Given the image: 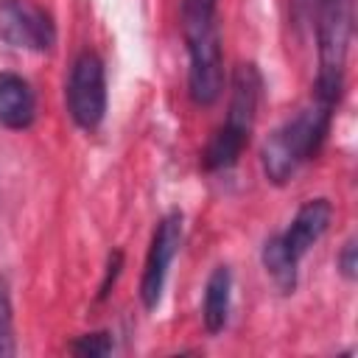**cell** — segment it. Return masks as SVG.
I'll list each match as a JSON object with an SVG mask.
<instances>
[{
    "instance_id": "1",
    "label": "cell",
    "mask_w": 358,
    "mask_h": 358,
    "mask_svg": "<svg viewBox=\"0 0 358 358\" xmlns=\"http://www.w3.org/2000/svg\"><path fill=\"white\" fill-rule=\"evenodd\" d=\"M333 103H324L313 98L308 106H302L294 117H288L280 129L271 131L260 151V165L268 182L285 185L302 162L313 159L330 131L333 120Z\"/></svg>"
},
{
    "instance_id": "2",
    "label": "cell",
    "mask_w": 358,
    "mask_h": 358,
    "mask_svg": "<svg viewBox=\"0 0 358 358\" xmlns=\"http://www.w3.org/2000/svg\"><path fill=\"white\" fill-rule=\"evenodd\" d=\"M263 95V76L252 62H243L232 73V92H229V109L227 120L218 126L213 140L207 143L204 151V168L207 171H227L232 168L243 148L249 145L255 117H257V103Z\"/></svg>"
},
{
    "instance_id": "3",
    "label": "cell",
    "mask_w": 358,
    "mask_h": 358,
    "mask_svg": "<svg viewBox=\"0 0 358 358\" xmlns=\"http://www.w3.org/2000/svg\"><path fill=\"white\" fill-rule=\"evenodd\" d=\"M352 36V0H316V39H319V76L313 98L338 103L344 90V64Z\"/></svg>"
},
{
    "instance_id": "4",
    "label": "cell",
    "mask_w": 358,
    "mask_h": 358,
    "mask_svg": "<svg viewBox=\"0 0 358 358\" xmlns=\"http://www.w3.org/2000/svg\"><path fill=\"white\" fill-rule=\"evenodd\" d=\"M67 112L84 131L101 126L106 115V70L98 53L84 50L76 56L67 78Z\"/></svg>"
},
{
    "instance_id": "5",
    "label": "cell",
    "mask_w": 358,
    "mask_h": 358,
    "mask_svg": "<svg viewBox=\"0 0 358 358\" xmlns=\"http://www.w3.org/2000/svg\"><path fill=\"white\" fill-rule=\"evenodd\" d=\"M187 45V90L193 103L210 106L221 98L224 90V53H221V31L218 25L185 34Z\"/></svg>"
},
{
    "instance_id": "6",
    "label": "cell",
    "mask_w": 358,
    "mask_h": 358,
    "mask_svg": "<svg viewBox=\"0 0 358 358\" xmlns=\"http://www.w3.org/2000/svg\"><path fill=\"white\" fill-rule=\"evenodd\" d=\"M0 42L17 50L45 53L56 42L50 14L28 0H0Z\"/></svg>"
},
{
    "instance_id": "7",
    "label": "cell",
    "mask_w": 358,
    "mask_h": 358,
    "mask_svg": "<svg viewBox=\"0 0 358 358\" xmlns=\"http://www.w3.org/2000/svg\"><path fill=\"white\" fill-rule=\"evenodd\" d=\"M179 243H182V213L171 210L159 218V224L151 235V243H148V255H145V268H143V280H140V299L148 310H154L162 299L168 268L179 252Z\"/></svg>"
},
{
    "instance_id": "8",
    "label": "cell",
    "mask_w": 358,
    "mask_h": 358,
    "mask_svg": "<svg viewBox=\"0 0 358 358\" xmlns=\"http://www.w3.org/2000/svg\"><path fill=\"white\" fill-rule=\"evenodd\" d=\"M330 218H333V204H330L327 199H322V196H319V199H308V201L296 210V215L291 218L288 229L280 232L285 249H288L296 260H302L305 252L327 232Z\"/></svg>"
},
{
    "instance_id": "9",
    "label": "cell",
    "mask_w": 358,
    "mask_h": 358,
    "mask_svg": "<svg viewBox=\"0 0 358 358\" xmlns=\"http://www.w3.org/2000/svg\"><path fill=\"white\" fill-rule=\"evenodd\" d=\"M36 117V95L28 78L17 73H0V126L22 131Z\"/></svg>"
},
{
    "instance_id": "10",
    "label": "cell",
    "mask_w": 358,
    "mask_h": 358,
    "mask_svg": "<svg viewBox=\"0 0 358 358\" xmlns=\"http://www.w3.org/2000/svg\"><path fill=\"white\" fill-rule=\"evenodd\" d=\"M229 302H232V274L227 266L213 268L204 285V305H201V319L207 333H221L227 319H229Z\"/></svg>"
},
{
    "instance_id": "11",
    "label": "cell",
    "mask_w": 358,
    "mask_h": 358,
    "mask_svg": "<svg viewBox=\"0 0 358 358\" xmlns=\"http://www.w3.org/2000/svg\"><path fill=\"white\" fill-rule=\"evenodd\" d=\"M260 260H263L266 274L274 280V285L282 294H291L296 288V266H299V260L285 249V243H282L280 235H274V238H268L263 243Z\"/></svg>"
},
{
    "instance_id": "12",
    "label": "cell",
    "mask_w": 358,
    "mask_h": 358,
    "mask_svg": "<svg viewBox=\"0 0 358 358\" xmlns=\"http://www.w3.org/2000/svg\"><path fill=\"white\" fill-rule=\"evenodd\" d=\"M218 0H182V31H201L210 25H218L215 17Z\"/></svg>"
},
{
    "instance_id": "13",
    "label": "cell",
    "mask_w": 358,
    "mask_h": 358,
    "mask_svg": "<svg viewBox=\"0 0 358 358\" xmlns=\"http://www.w3.org/2000/svg\"><path fill=\"white\" fill-rule=\"evenodd\" d=\"M17 344H14V313H11V294L6 280L0 277V358L3 355H14Z\"/></svg>"
},
{
    "instance_id": "14",
    "label": "cell",
    "mask_w": 358,
    "mask_h": 358,
    "mask_svg": "<svg viewBox=\"0 0 358 358\" xmlns=\"http://www.w3.org/2000/svg\"><path fill=\"white\" fill-rule=\"evenodd\" d=\"M115 350V341L109 333H87V336H78L70 347V352L76 355H90V358H101V355H109Z\"/></svg>"
},
{
    "instance_id": "15",
    "label": "cell",
    "mask_w": 358,
    "mask_h": 358,
    "mask_svg": "<svg viewBox=\"0 0 358 358\" xmlns=\"http://www.w3.org/2000/svg\"><path fill=\"white\" fill-rule=\"evenodd\" d=\"M338 271H341L347 280H355V277H358V246H355V238H350V241L341 246Z\"/></svg>"
},
{
    "instance_id": "16",
    "label": "cell",
    "mask_w": 358,
    "mask_h": 358,
    "mask_svg": "<svg viewBox=\"0 0 358 358\" xmlns=\"http://www.w3.org/2000/svg\"><path fill=\"white\" fill-rule=\"evenodd\" d=\"M120 266H123V255H120V252H112L109 260H106V274H103L98 299H106V296H109V291H112V285H115V280H117V274H120Z\"/></svg>"
},
{
    "instance_id": "17",
    "label": "cell",
    "mask_w": 358,
    "mask_h": 358,
    "mask_svg": "<svg viewBox=\"0 0 358 358\" xmlns=\"http://www.w3.org/2000/svg\"><path fill=\"white\" fill-rule=\"evenodd\" d=\"M291 8H294L296 22H305L316 11V0H291Z\"/></svg>"
}]
</instances>
